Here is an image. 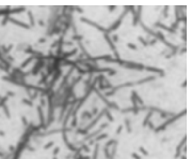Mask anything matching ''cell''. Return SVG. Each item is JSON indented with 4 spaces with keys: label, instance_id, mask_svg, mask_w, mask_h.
<instances>
[{
    "label": "cell",
    "instance_id": "cell-37",
    "mask_svg": "<svg viewBox=\"0 0 192 159\" xmlns=\"http://www.w3.org/2000/svg\"><path fill=\"white\" fill-rule=\"evenodd\" d=\"M46 104H48V100H46V97H40V105H38V107H41L42 109H45Z\"/></svg>",
    "mask_w": 192,
    "mask_h": 159
},
{
    "label": "cell",
    "instance_id": "cell-54",
    "mask_svg": "<svg viewBox=\"0 0 192 159\" xmlns=\"http://www.w3.org/2000/svg\"><path fill=\"white\" fill-rule=\"evenodd\" d=\"M74 12H79V13H83V9L80 7H74Z\"/></svg>",
    "mask_w": 192,
    "mask_h": 159
},
{
    "label": "cell",
    "instance_id": "cell-27",
    "mask_svg": "<svg viewBox=\"0 0 192 159\" xmlns=\"http://www.w3.org/2000/svg\"><path fill=\"white\" fill-rule=\"evenodd\" d=\"M26 93H28V99L32 100V101H34L38 96H40V93H38V92H34V91H26Z\"/></svg>",
    "mask_w": 192,
    "mask_h": 159
},
{
    "label": "cell",
    "instance_id": "cell-51",
    "mask_svg": "<svg viewBox=\"0 0 192 159\" xmlns=\"http://www.w3.org/2000/svg\"><path fill=\"white\" fill-rule=\"evenodd\" d=\"M130 155H132V158H133V159H142V157H141V155L138 154V153H132Z\"/></svg>",
    "mask_w": 192,
    "mask_h": 159
},
{
    "label": "cell",
    "instance_id": "cell-61",
    "mask_svg": "<svg viewBox=\"0 0 192 159\" xmlns=\"http://www.w3.org/2000/svg\"><path fill=\"white\" fill-rule=\"evenodd\" d=\"M53 159H58V158H57V157H53Z\"/></svg>",
    "mask_w": 192,
    "mask_h": 159
},
{
    "label": "cell",
    "instance_id": "cell-45",
    "mask_svg": "<svg viewBox=\"0 0 192 159\" xmlns=\"http://www.w3.org/2000/svg\"><path fill=\"white\" fill-rule=\"evenodd\" d=\"M90 112H91V115L95 117V116H97V113H99V108L97 107H94V108H92V111H90Z\"/></svg>",
    "mask_w": 192,
    "mask_h": 159
},
{
    "label": "cell",
    "instance_id": "cell-4",
    "mask_svg": "<svg viewBox=\"0 0 192 159\" xmlns=\"http://www.w3.org/2000/svg\"><path fill=\"white\" fill-rule=\"evenodd\" d=\"M147 111H151L153 113L157 112V113H159V117L160 118H163L164 121H166L167 118H170V117H172L175 115V113H172V112H168V111H164V109H160L158 107H155V105H151V107H147Z\"/></svg>",
    "mask_w": 192,
    "mask_h": 159
},
{
    "label": "cell",
    "instance_id": "cell-60",
    "mask_svg": "<svg viewBox=\"0 0 192 159\" xmlns=\"http://www.w3.org/2000/svg\"><path fill=\"white\" fill-rule=\"evenodd\" d=\"M180 158H182V159H187L186 157H184V155H182V157H180Z\"/></svg>",
    "mask_w": 192,
    "mask_h": 159
},
{
    "label": "cell",
    "instance_id": "cell-29",
    "mask_svg": "<svg viewBox=\"0 0 192 159\" xmlns=\"http://www.w3.org/2000/svg\"><path fill=\"white\" fill-rule=\"evenodd\" d=\"M28 16H29V26L30 28L36 26V20H34V14L32 11H28Z\"/></svg>",
    "mask_w": 192,
    "mask_h": 159
},
{
    "label": "cell",
    "instance_id": "cell-5",
    "mask_svg": "<svg viewBox=\"0 0 192 159\" xmlns=\"http://www.w3.org/2000/svg\"><path fill=\"white\" fill-rule=\"evenodd\" d=\"M130 101H132V107H142V105H145L144 100L138 95L137 91H132V93H130Z\"/></svg>",
    "mask_w": 192,
    "mask_h": 159
},
{
    "label": "cell",
    "instance_id": "cell-40",
    "mask_svg": "<svg viewBox=\"0 0 192 159\" xmlns=\"http://www.w3.org/2000/svg\"><path fill=\"white\" fill-rule=\"evenodd\" d=\"M126 47H128V49H130V50H134V51H136V50H138L137 45H136V43H132V42H128V43H126Z\"/></svg>",
    "mask_w": 192,
    "mask_h": 159
},
{
    "label": "cell",
    "instance_id": "cell-15",
    "mask_svg": "<svg viewBox=\"0 0 192 159\" xmlns=\"http://www.w3.org/2000/svg\"><path fill=\"white\" fill-rule=\"evenodd\" d=\"M186 142H187V135H184L183 139L179 142V145L176 146V153H175V157H174L175 159H178V158L182 157V147L186 146Z\"/></svg>",
    "mask_w": 192,
    "mask_h": 159
},
{
    "label": "cell",
    "instance_id": "cell-20",
    "mask_svg": "<svg viewBox=\"0 0 192 159\" xmlns=\"http://www.w3.org/2000/svg\"><path fill=\"white\" fill-rule=\"evenodd\" d=\"M124 128L126 129V131H128V133L130 134V133H133V128H132V120L130 118H128V117H126V118L124 120Z\"/></svg>",
    "mask_w": 192,
    "mask_h": 159
},
{
    "label": "cell",
    "instance_id": "cell-52",
    "mask_svg": "<svg viewBox=\"0 0 192 159\" xmlns=\"http://www.w3.org/2000/svg\"><path fill=\"white\" fill-rule=\"evenodd\" d=\"M7 24H8V17H4L1 20V26H5Z\"/></svg>",
    "mask_w": 192,
    "mask_h": 159
},
{
    "label": "cell",
    "instance_id": "cell-25",
    "mask_svg": "<svg viewBox=\"0 0 192 159\" xmlns=\"http://www.w3.org/2000/svg\"><path fill=\"white\" fill-rule=\"evenodd\" d=\"M117 143V139L116 138H108V141L104 143V149H111L113 145H116Z\"/></svg>",
    "mask_w": 192,
    "mask_h": 159
},
{
    "label": "cell",
    "instance_id": "cell-17",
    "mask_svg": "<svg viewBox=\"0 0 192 159\" xmlns=\"http://www.w3.org/2000/svg\"><path fill=\"white\" fill-rule=\"evenodd\" d=\"M138 25H140V26H141V28H142V29H144V30H145V32H146V33H147V34H149V36H151V37H153V38H155V30H154V29L149 28V26H147L146 24H145V22H144V21H141V22H140V24H138Z\"/></svg>",
    "mask_w": 192,
    "mask_h": 159
},
{
    "label": "cell",
    "instance_id": "cell-26",
    "mask_svg": "<svg viewBox=\"0 0 192 159\" xmlns=\"http://www.w3.org/2000/svg\"><path fill=\"white\" fill-rule=\"evenodd\" d=\"M99 151H100V143L95 145L94 150H92V157H91V159H97V157H99Z\"/></svg>",
    "mask_w": 192,
    "mask_h": 159
},
{
    "label": "cell",
    "instance_id": "cell-31",
    "mask_svg": "<svg viewBox=\"0 0 192 159\" xmlns=\"http://www.w3.org/2000/svg\"><path fill=\"white\" fill-rule=\"evenodd\" d=\"M83 40H84V37L82 34H78V33L71 36V41H72V42H83Z\"/></svg>",
    "mask_w": 192,
    "mask_h": 159
},
{
    "label": "cell",
    "instance_id": "cell-62",
    "mask_svg": "<svg viewBox=\"0 0 192 159\" xmlns=\"http://www.w3.org/2000/svg\"><path fill=\"white\" fill-rule=\"evenodd\" d=\"M0 96H1V95H0Z\"/></svg>",
    "mask_w": 192,
    "mask_h": 159
},
{
    "label": "cell",
    "instance_id": "cell-41",
    "mask_svg": "<svg viewBox=\"0 0 192 159\" xmlns=\"http://www.w3.org/2000/svg\"><path fill=\"white\" fill-rule=\"evenodd\" d=\"M21 122H22V126H24V129H25V128L28 126L29 121H28V118H26L25 116H21Z\"/></svg>",
    "mask_w": 192,
    "mask_h": 159
},
{
    "label": "cell",
    "instance_id": "cell-42",
    "mask_svg": "<svg viewBox=\"0 0 192 159\" xmlns=\"http://www.w3.org/2000/svg\"><path fill=\"white\" fill-rule=\"evenodd\" d=\"M111 40H112V42H113L114 45H116V42H118V40H120V38H118V36L116 34V33H113V34L111 36Z\"/></svg>",
    "mask_w": 192,
    "mask_h": 159
},
{
    "label": "cell",
    "instance_id": "cell-14",
    "mask_svg": "<svg viewBox=\"0 0 192 159\" xmlns=\"http://www.w3.org/2000/svg\"><path fill=\"white\" fill-rule=\"evenodd\" d=\"M8 22H12L13 25H17V26H20V28H24V29H32L29 26V24H26V22H22V21H20V20H17V18H13V17H8Z\"/></svg>",
    "mask_w": 192,
    "mask_h": 159
},
{
    "label": "cell",
    "instance_id": "cell-38",
    "mask_svg": "<svg viewBox=\"0 0 192 159\" xmlns=\"http://www.w3.org/2000/svg\"><path fill=\"white\" fill-rule=\"evenodd\" d=\"M55 145V142L54 141H49L48 143H45L44 145V150H49V149H51V147H54Z\"/></svg>",
    "mask_w": 192,
    "mask_h": 159
},
{
    "label": "cell",
    "instance_id": "cell-58",
    "mask_svg": "<svg viewBox=\"0 0 192 159\" xmlns=\"http://www.w3.org/2000/svg\"><path fill=\"white\" fill-rule=\"evenodd\" d=\"M38 25H40V26H45V21L44 20H38Z\"/></svg>",
    "mask_w": 192,
    "mask_h": 159
},
{
    "label": "cell",
    "instance_id": "cell-39",
    "mask_svg": "<svg viewBox=\"0 0 192 159\" xmlns=\"http://www.w3.org/2000/svg\"><path fill=\"white\" fill-rule=\"evenodd\" d=\"M168 11H170V7H164L163 8V11H162V17H164V18H167L168 17Z\"/></svg>",
    "mask_w": 192,
    "mask_h": 159
},
{
    "label": "cell",
    "instance_id": "cell-24",
    "mask_svg": "<svg viewBox=\"0 0 192 159\" xmlns=\"http://www.w3.org/2000/svg\"><path fill=\"white\" fill-rule=\"evenodd\" d=\"M153 115H154V113H153L151 111H147V113H146V117H145V118H144V121H142V126H144V128H146V125H147V122H149V121L151 120Z\"/></svg>",
    "mask_w": 192,
    "mask_h": 159
},
{
    "label": "cell",
    "instance_id": "cell-33",
    "mask_svg": "<svg viewBox=\"0 0 192 159\" xmlns=\"http://www.w3.org/2000/svg\"><path fill=\"white\" fill-rule=\"evenodd\" d=\"M71 122H70V129H76L78 128V117H71Z\"/></svg>",
    "mask_w": 192,
    "mask_h": 159
},
{
    "label": "cell",
    "instance_id": "cell-13",
    "mask_svg": "<svg viewBox=\"0 0 192 159\" xmlns=\"http://www.w3.org/2000/svg\"><path fill=\"white\" fill-rule=\"evenodd\" d=\"M145 70L146 71H150V72L153 74H157L158 76L163 78L164 75H166V72H164L163 69H159V67H154V66H145Z\"/></svg>",
    "mask_w": 192,
    "mask_h": 159
},
{
    "label": "cell",
    "instance_id": "cell-6",
    "mask_svg": "<svg viewBox=\"0 0 192 159\" xmlns=\"http://www.w3.org/2000/svg\"><path fill=\"white\" fill-rule=\"evenodd\" d=\"M80 21L82 22H84V24H88V25H91V26H94L95 29H97L99 32H101L103 34L105 33V28L103 25H100V24H97V22H95V21H92L91 18H87V17H84V16H82L80 17Z\"/></svg>",
    "mask_w": 192,
    "mask_h": 159
},
{
    "label": "cell",
    "instance_id": "cell-1",
    "mask_svg": "<svg viewBox=\"0 0 192 159\" xmlns=\"http://www.w3.org/2000/svg\"><path fill=\"white\" fill-rule=\"evenodd\" d=\"M157 79L155 75H150V76H146L144 79H140V80H134V82H125V83H121L118 86H113V88L108 91V92H104V96L108 99L111 96H114L117 91H120L122 88H126V87H134V86H141V84H145V83H149V82H154Z\"/></svg>",
    "mask_w": 192,
    "mask_h": 159
},
{
    "label": "cell",
    "instance_id": "cell-56",
    "mask_svg": "<svg viewBox=\"0 0 192 159\" xmlns=\"http://www.w3.org/2000/svg\"><path fill=\"white\" fill-rule=\"evenodd\" d=\"M114 9H116V7H114V5H109L108 7V12H113Z\"/></svg>",
    "mask_w": 192,
    "mask_h": 159
},
{
    "label": "cell",
    "instance_id": "cell-57",
    "mask_svg": "<svg viewBox=\"0 0 192 159\" xmlns=\"http://www.w3.org/2000/svg\"><path fill=\"white\" fill-rule=\"evenodd\" d=\"M5 154H7V151H4V150H0V158L5 157Z\"/></svg>",
    "mask_w": 192,
    "mask_h": 159
},
{
    "label": "cell",
    "instance_id": "cell-2",
    "mask_svg": "<svg viewBox=\"0 0 192 159\" xmlns=\"http://www.w3.org/2000/svg\"><path fill=\"white\" fill-rule=\"evenodd\" d=\"M126 13H128V7H125V11L121 13V16L118 17V18L113 22L112 25H109L108 28H105V34H109V36H111L112 33H114L118 28H120L121 24H122V21H124V17L126 16Z\"/></svg>",
    "mask_w": 192,
    "mask_h": 159
},
{
    "label": "cell",
    "instance_id": "cell-30",
    "mask_svg": "<svg viewBox=\"0 0 192 159\" xmlns=\"http://www.w3.org/2000/svg\"><path fill=\"white\" fill-rule=\"evenodd\" d=\"M9 12H11V7L0 8V16H3V17H9Z\"/></svg>",
    "mask_w": 192,
    "mask_h": 159
},
{
    "label": "cell",
    "instance_id": "cell-36",
    "mask_svg": "<svg viewBox=\"0 0 192 159\" xmlns=\"http://www.w3.org/2000/svg\"><path fill=\"white\" fill-rule=\"evenodd\" d=\"M138 154H142V155H145V157H149V155H150V153H149V151L145 149L144 146H140V147H138Z\"/></svg>",
    "mask_w": 192,
    "mask_h": 159
},
{
    "label": "cell",
    "instance_id": "cell-59",
    "mask_svg": "<svg viewBox=\"0 0 192 159\" xmlns=\"http://www.w3.org/2000/svg\"><path fill=\"white\" fill-rule=\"evenodd\" d=\"M0 137H5V131L4 130H0Z\"/></svg>",
    "mask_w": 192,
    "mask_h": 159
},
{
    "label": "cell",
    "instance_id": "cell-48",
    "mask_svg": "<svg viewBox=\"0 0 192 159\" xmlns=\"http://www.w3.org/2000/svg\"><path fill=\"white\" fill-rule=\"evenodd\" d=\"M59 151H61V147L59 146L54 147V150H53V157H57V155L59 154Z\"/></svg>",
    "mask_w": 192,
    "mask_h": 159
},
{
    "label": "cell",
    "instance_id": "cell-8",
    "mask_svg": "<svg viewBox=\"0 0 192 159\" xmlns=\"http://www.w3.org/2000/svg\"><path fill=\"white\" fill-rule=\"evenodd\" d=\"M22 51L26 53V54H28L29 57H34V59H41V58H44V55H45L42 51L33 50V47H32V46H26Z\"/></svg>",
    "mask_w": 192,
    "mask_h": 159
},
{
    "label": "cell",
    "instance_id": "cell-44",
    "mask_svg": "<svg viewBox=\"0 0 192 159\" xmlns=\"http://www.w3.org/2000/svg\"><path fill=\"white\" fill-rule=\"evenodd\" d=\"M146 128H149V129H150V130L153 131V130H154V128H155V125H154V122H153V121L150 120V121H149V122H147Z\"/></svg>",
    "mask_w": 192,
    "mask_h": 159
},
{
    "label": "cell",
    "instance_id": "cell-19",
    "mask_svg": "<svg viewBox=\"0 0 192 159\" xmlns=\"http://www.w3.org/2000/svg\"><path fill=\"white\" fill-rule=\"evenodd\" d=\"M41 78H40V80L37 82V86H40V87H48V82H49V78L45 75L44 71H41Z\"/></svg>",
    "mask_w": 192,
    "mask_h": 159
},
{
    "label": "cell",
    "instance_id": "cell-16",
    "mask_svg": "<svg viewBox=\"0 0 192 159\" xmlns=\"http://www.w3.org/2000/svg\"><path fill=\"white\" fill-rule=\"evenodd\" d=\"M78 47H72L71 50H67V51H63V54H62V59H70L72 58V57H75L76 54H78Z\"/></svg>",
    "mask_w": 192,
    "mask_h": 159
},
{
    "label": "cell",
    "instance_id": "cell-34",
    "mask_svg": "<svg viewBox=\"0 0 192 159\" xmlns=\"http://www.w3.org/2000/svg\"><path fill=\"white\" fill-rule=\"evenodd\" d=\"M79 150L80 151H84V153H90V151H91V147L90 146H88L87 145V143H80V147H79Z\"/></svg>",
    "mask_w": 192,
    "mask_h": 159
},
{
    "label": "cell",
    "instance_id": "cell-7",
    "mask_svg": "<svg viewBox=\"0 0 192 159\" xmlns=\"http://www.w3.org/2000/svg\"><path fill=\"white\" fill-rule=\"evenodd\" d=\"M37 113H38V118H40V124H38V126H40V129L42 130H48L46 129V120H45V109H42L41 107H38L37 105Z\"/></svg>",
    "mask_w": 192,
    "mask_h": 159
},
{
    "label": "cell",
    "instance_id": "cell-22",
    "mask_svg": "<svg viewBox=\"0 0 192 159\" xmlns=\"http://www.w3.org/2000/svg\"><path fill=\"white\" fill-rule=\"evenodd\" d=\"M33 60H36V59H34V57H28V58H26V59H25L24 62H22V63H21V65L18 66V67H20L21 70H24L25 67H28V66L30 65V63L33 62Z\"/></svg>",
    "mask_w": 192,
    "mask_h": 159
},
{
    "label": "cell",
    "instance_id": "cell-21",
    "mask_svg": "<svg viewBox=\"0 0 192 159\" xmlns=\"http://www.w3.org/2000/svg\"><path fill=\"white\" fill-rule=\"evenodd\" d=\"M80 118H82L83 121H91L92 118H94V116L91 115L90 111H83L82 115H80Z\"/></svg>",
    "mask_w": 192,
    "mask_h": 159
},
{
    "label": "cell",
    "instance_id": "cell-10",
    "mask_svg": "<svg viewBox=\"0 0 192 159\" xmlns=\"http://www.w3.org/2000/svg\"><path fill=\"white\" fill-rule=\"evenodd\" d=\"M154 28H157V29H160V30H164V32H167V33H170V34H176L178 33V30H172L168 25H166V24H163V22H160V21H157V22H154Z\"/></svg>",
    "mask_w": 192,
    "mask_h": 159
},
{
    "label": "cell",
    "instance_id": "cell-32",
    "mask_svg": "<svg viewBox=\"0 0 192 159\" xmlns=\"http://www.w3.org/2000/svg\"><path fill=\"white\" fill-rule=\"evenodd\" d=\"M104 117H107V118H108V122H113V121H114V117H113V115H112V113H111V111H109V109H107V108H105Z\"/></svg>",
    "mask_w": 192,
    "mask_h": 159
},
{
    "label": "cell",
    "instance_id": "cell-23",
    "mask_svg": "<svg viewBox=\"0 0 192 159\" xmlns=\"http://www.w3.org/2000/svg\"><path fill=\"white\" fill-rule=\"evenodd\" d=\"M25 11H26L25 7H18V8H11L9 16H11V14H18V13H22V12H25Z\"/></svg>",
    "mask_w": 192,
    "mask_h": 159
},
{
    "label": "cell",
    "instance_id": "cell-9",
    "mask_svg": "<svg viewBox=\"0 0 192 159\" xmlns=\"http://www.w3.org/2000/svg\"><path fill=\"white\" fill-rule=\"evenodd\" d=\"M9 99L7 96H0V108H3V111H4V115L7 118H11V112H9V108L8 105H7V101Z\"/></svg>",
    "mask_w": 192,
    "mask_h": 159
},
{
    "label": "cell",
    "instance_id": "cell-18",
    "mask_svg": "<svg viewBox=\"0 0 192 159\" xmlns=\"http://www.w3.org/2000/svg\"><path fill=\"white\" fill-rule=\"evenodd\" d=\"M12 49H13V45H12V43L8 45V46H5V45H0V53H1L3 57L9 55V53H11V50H12Z\"/></svg>",
    "mask_w": 192,
    "mask_h": 159
},
{
    "label": "cell",
    "instance_id": "cell-35",
    "mask_svg": "<svg viewBox=\"0 0 192 159\" xmlns=\"http://www.w3.org/2000/svg\"><path fill=\"white\" fill-rule=\"evenodd\" d=\"M137 40L140 41V43H141L144 47H147V46H149V42H147V40H146V38H144V37H142V36H138V37H137Z\"/></svg>",
    "mask_w": 192,
    "mask_h": 159
},
{
    "label": "cell",
    "instance_id": "cell-50",
    "mask_svg": "<svg viewBox=\"0 0 192 159\" xmlns=\"http://www.w3.org/2000/svg\"><path fill=\"white\" fill-rule=\"evenodd\" d=\"M5 96L9 99V97H15V96H16V93H15L13 91H7V95H5Z\"/></svg>",
    "mask_w": 192,
    "mask_h": 159
},
{
    "label": "cell",
    "instance_id": "cell-53",
    "mask_svg": "<svg viewBox=\"0 0 192 159\" xmlns=\"http://www.w3.org/2000/svg\"><path fill=\"white\" fill-rule=\"evenodd\" d=\"M46 41H48V40H46V37H41V38L40 40H38V43H46Z\"/></svg>",
    "mask_w": 192,
    "mask_h": 159
},
{
    "label": "cell",
    "instance_id": "cell-3",
    "mask_svg": "<svg viewBox=\"0 0 192 159\" xmlns=\"http://www.w3.org/2000/svg\"><path fill=\"white\" fill-rule=\"evenodd\" d=\"M45 65H46V62L44 60V58L36 59V65H34L33 69H30L29 71H26V76H37V75L45 69Z\"/></svg>",
    "mask_w": 192,
    "mask_h": 159
},
{
    "label": "cell",
    "instance_id": "cell-28",
    "mask_svg": "<svg viewBox=\"0 0 192 159\" xmlns=\"http://www.w3.org/2000/svg\"><path fill=\"white\" fill-rule=\"evenodd\" d=\"M21 104L22 105H26V107H29V108H33L34 107V103L32 100H29L28 97H22L21 99Z\"/></svg>",
    "mask_w": 192,
    "mask_h": 159
},
{
    "label": "cell",
    "instance_id": "cell-43",
    "mask_svg": "<svg viewBox=\"0 0 192 159\" xmlns=\"http://www.w3.org/2000/svg\"><path fill=\"white\" fill-rule=\"evenodd\" d=\"M25 150L30 151V153H34V151H36L37 149H36V147H34V146H32V145H30V143H28V145H26V149H25Z\"/></svg>",
    "mask_w": 192,
    "mask_h": 159
},
{
    "label": "cell",
    "instance_id": "cell-47",
    "mask_svg": "<svg viewBox=\"0 0 192 159\" xmlns=\"http://www.w3.org/2000/svg\"><path fill=\"white\" fill-rule=\"evenodd\" d=\"M122 130H124V125H118V128L116 129V135H120Z\"/></svg>",
    "mask_w": 192,
    "mask_h": 159
},
{
    "label": "cell",
    "instance_id": "cell-12",
    "mask_svg": "<svg viewBox=\"0 0 192 159\" xmlns=\"http://www.w3.org/2000/svg\"><path fill=\"white\" fill-rule=\"evenodd\" d=\"M136 13L133 14V26H137L142 21V7H136Z\"/></svg>",
    "mask_w": 192,
    "mask_h": 159
},
{
    "label": "cell",
    "instance_id": "cell-55",
    "mask_svg": "<svg viewBox=\"0 0 192 159\" xmlns=\"http://www.w3.org/2000/svg\"><path fill=\"white\" fill-rule=\"evenodd\" d=\"M8 149H9V151H8V153L13 154V151H15V149H16V146H13V145H9V147H8Z\"/></svg>",
    "mask_w": 192,
    "mask_h": 159
},
{
    "label": "cell",
    "instance_id": "cell-46",
    "mask_svg": "<svg viewBox=\"0 0 192 159\" xmlns=\"http://www.w3.org/2000/svg\"><path fill=\"white\" fill-rule=\"evenodd\" d=\"M63 46H68V47H74V42H72V41H64L63 42Z\"/></svg>",
    "mask_w": 192,
    "mask_h": 159
},
{
    "label": "cell",
    "instance_id": "cell-11",
    "mask_svg": "<svg viewBox=\"0 0 192 159\" xmlns=\"http://www.w3.org/2000/svg\"><path fill=\"white\" fill-rule=\"evenodd\" d=\"M9 74H12L15 75V76H17L20 80H25V78H26V72H24L20 67H11V72Z\"/></svg>",
    "mask_w": 192,
    "mask_h": 159
},
{
    "label": "cell",
    "instance_id": "cell-49",
    "mask_svg": "<svg viewBox=\"0 0 192 159\" xmlns=\"http://www.w3.org/2000/svg\"><path fill=\"white\" fill-rule=\"evenodd\" d=\"M147 42H149V46H154V45H157V41L155 38H151V40H147Z\"/></svg>",
    "mask_w": 192,
    "mask_h": 159
}]
</instances>
